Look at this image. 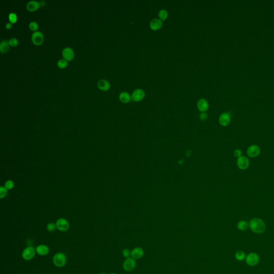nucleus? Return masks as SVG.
<instances>
[{
	"label": "nucleus",
	"instance_id": "nucleus-22",
	"mask_svg": "<svg viewBox=\"0 0 274 274\" xmlns=\"http://www.w3.org/2000/svg\"><path fill=\"white\" fill-rule=\"evenodd\" d=\"M235 258L236 260L241 261L244 260L246 258V255L244 253V251H238L236 252L235 254Z\"/></svg>",
	"mask_w": 274,
	"mask_h": 274
},
{
	"label": "nucleus",
	"instance_id": "nucleus-25",
	"mask_svg": "<svg viewBox=\"0 0 274 274\" xmlns=\"http://www.w3.org/2000/svg\"><path fill=\"white\" fill-rule=\"evenodd\" d=\"M122 255L125 258H130V256L131 255V251L128 248H125L123 251H122Z\"/></svg>",
	"mask_w": 274,
	"mask_h": 274
},
{
	"label": "nucleus",
	"instance_id": "nucleus-13",
	"mask_svg": "<svg viewBox=\"0 0 274 274\" xmlns=\"http://www.w3.org/2000/svg\"><path fill=\"white\" fill-rule=\"evenodd\" d=\"M36 254L40 256H45L49 253V248L44 244H41L36 248Z\"/></svg>",
	"mask_w": 274,
	"mask_h": 274
},
{
	"label": "nucleus",
	"instance_id": "nucleus-7",
	"mask_svg": "<svg viewBox=\"0 0 274 274\" xmlns=\"http://www.w3.org/2000/svg\"><path fill=\"white\" fill-rule=\"evenodd\" d=\"M247 155L250 158H255L258 156L261 153L260 147L257 145H252L249 146L247 150Z\"/></svg>",
	"mask_w": 274,
	"mask_h": 274
},
{
	"label": "nucleus",
	"instance_id": "nucleus-16",
	"mask_svg": "<svg viewBox=\"0 0 274 274\" xmlns=\"http://www.w3.org/2000/svg\"><path fill=\"white\" fill-rule=\"evenodd\" d=\"M162 25L163 23L162 21L157 18L153 19L150 21V27L152 30H158L162 27Z\"/></svg>",
	"mask_w": 274,
	"mask_h": 274
},
{
	"label": "nucleus",
	"instance_id": "nucleus-23",
	"mask_svg": "<svg viewBox=\"0 0 274 274\" xmlns=\"http://www.w3.org/2000/svg\"><path fill=\"white\" fill-rule=\"evenodd\" d=\"M168 12L166 10L162 9L160 10V12L158 13V16L160 17V19L161 20H165L168 17Z\"/></svg>",
	"mask_w": 274,
	"mask_h": 274
},
{
	"label": "nucleus",
	"instance_id": "nucleus-34",
	"mask_svg": "<svg viewBox=\"0 0 274 274\" xmlns=\"http://www.w3.org/2000/svg\"><path fill=\"white\" fill-rule=\"evenodd\" d=\"M6 28H7V29H10V28L11 27V24L9 23H7V24H6Z\"/></svg>",
	"mask_w": 274,
	"mask_h": 274
},
{
	"label": "nucleus",
	"instance_id": "nucleus-2",
	"mask_svg": "<svg viewBox=\"0 0 274 274\" xmlns=\"http://www.w3.org/2000/svg\"><path fill=\"white\" fill-rule=\"evenodd\" d=\"M66 255L62 252H58L54 255L53 258V262L54 265L58 268H62L66 263Z\"/></svg>",
	"mask_w": 274,
	"mask_h": 274
},
{
	"label": "nucleus",
	"instance_id": "nucleus-10",
	"mask_svg": "<svg viewBox=\"0 0 274 274\" xmlns=\"http://www.w3.org/2000/svg\"><path fill=\"white\" fill-rule=\"evenodd\" d=\"M144 250H143V248L140 247H137L131 251V256L135 260L140 259L142 258L144 255Z\"/></svg>",
	"mask_w": 274,
	"mask_h": 274
},
{
	"label": "nucleus",
	"instance_id": "nucleus-35",
	"mask_svg": "<svg viewBox=\"0 0 274 274\" xmlns=\"http://www.w3.org/2000/svg\"><path fill=\"white\" fill-rule=\"evenodd\" d=\"M116 274V273H115V272H111V273H110V274Z\"/></svg>",
	"mask_w": 274,
	"mask_h": 274
},
{
	"label": "nucleus",
	"instance_id": "nucleus-18",
	"mask_svg": "<svg viewBox=\"0 0 274 274\" xmlns=\"http://www.w3.org/2000/svg\"><path fill=\"white\" fill-rule=\"evenodd\" d=\"M98 87L101 90L108 91L110 88V84L106 80H100L98 82Z\"/></svg>",
	"mask_w": 274,
	"mask_h": 274
},
{
	"label": "nucleus",
	"instance_id": "nucleus-5",
	"mask_svg": "<svg viewBox=\"0 0 274 274\" xmlns=\"http://www.w3.org/2000/svg\"><path fill=\"white\" fill-rule=\"evenodd\" d=\"M55 224L56 229L62 232H65L68 231L70 227V224L68 221L64 218H58L56 221Z\"/></svg>",
	"mask_w": 274,
	"mask_h": 274
},
{
	"label": "nucleus",
	"instance_id": "nucleus-31",
	"mask_svg": "<svg viewBox=\"0 0 274 274\" xmlns=\"http://www.w3.org/2000/svg\"><path fill=\"white\" fill-rule=\"evenodd\" d=\"M18 44V41L15 38H12L9 40V44L12 47H15Z\"/></svg>",
	"mask_w": 274,
	"mask_h": 274
},
{
	"label": "nucleus",
	"instance_id": "nucleus-24",
	"mask_svg": "<svg viewBox=\"0 0 274 274\" xmlns=\"http://www.w3.org/2000/svg\"><path fill=\"white\" fill-rule=\"evenodd\" d=\"M68 65V62L65 59H61L57 62V65L60 68L63 69Z\"/></svg>",
	"mask_w": 274,
	"mask_h": 274
},
{
	"label": "nucleus",
	"instance_id": "nucleus-30",
	"mask_svg": "<svg viewBox=\"0 0 274 274\" xmlns=\"http://www.w3.org/2000/svg\"><path fill=\"white\" fill-rule=\"evenodd\" d=\"M7 194V190L6 188L2 187L1 186L0 188V198H4V196H6Z\"/></svg>",
	"mask_w": 274,
	"mask_h": 274
},
{
	"label": "nucleus",
	"instance_id": "nucleus-33",
	"mask_svg": "<svg viewBox=\"0 0 274 274\" xmlns=\"http://www.w3.org/2000/svg\"><path fill=\"white\" fill-rule=\"evenodd\" d=\"M200 118L202 120H206L207 117V115L206 114L205 112H202L200 115Z\"/></svg>",
	"mask_w": 274,
	"mask_h": 274
},
{
	"label": "nucleus",
	"instance_id": "nucleus-9",
	"mask_svg": "<svg viewBox=\"0 0 274 274\" xmlns=\"http://www.w3.org/2000/svg\"><path fill=\"white\" fill-rule=\"evenodd\" d=\"M145 93L142 89H137L133 92L131 96V99L133 101L136 102L140 101L144 98Z\"/></svg>",
	"mask_w": 274,
	"mask_h": 274
},
{
	"label": "nucleus",
	"instance_id": "nucleus-11",
	"mask_svg": "<svg viewBox=\"0 0 274 274\" xmlns=\"http://www.w3.org/2000/svg\"><path fill=\"white\" fill-rule=\"evenodd\" d=\"M219 123L223 126H226L230 124L231 121L230 115L228 112H224L221 115L218 119Z\"/></svg>",
	"mask_w": 274,
	"mask_h": 274
},
{
	"label": "nucleus",
	"instance_id": "nucleus-12",
	"mask_svg": "<svg viewBox=\"0 0 274 274\" xmlns=\"http://www.w3.org/2000/svg\"><path fill=\"white\" fill-rule=\"evenodd\" d=\"M32 40L34 44L40 45L44 41V36L40 31L34 32L32 35Z\"/></svg>",
	"mask_w": 274,
	"mask_h": 274
},
{
	"label": "nucleus",
	"instance_id": "nucleus-26",
	"mask_svg": "<svg viewBox=\"0 0 274 274\" xmlns=\"http://www.w3.org/2000/svg\"><path fill=\"white\" fill-rule=\"evenodd\" d=\"M56 228V224L54 223H49L47 226V229L49 232H54Z\"/></svg>",
	"mask_w": 274,
	"mask_h": 274
},
{
	"label": "nucleus",
	"instance_id": "nucleus-29",
	"mask_svg": "<svg viewBox=\"0 0 274 274\" xmlns=\"http://www.w3.org/2000/svg\"><path fill=\"white\" fill-rule=\"evenodd\" d=\"M14 183L12 180H8V181H6V184H5V188L6 189H9V190L12 189L14 188Z\"/></svg>",
	"mask_w": 274,
	"mask_h": 274
},
{
	"label": "nucleus",
	"instance_id": "nucleus-8",
	"mask_svg": "<svg viewBox=\"0 0 274 274\" xmlns=\"http://www.w3.org/2000/svg\"><path fill=\"white\" fill-rule=\"evenodd\" d=\"M237 164L241 170H246L250 165V161L246 156H242L237 159Z\"/></svg>",
	"mask_w": 274,
	"mask_h": 274
},
{
	"label": "nucleus",
	"instance_id": "nucleus-6",
	"mask_svg": "<svg viewBox=\"0 0 274 274\" xmlns=\"http://www.w3.org/2000/svg\"><path fill=\"white\" fill-rule=\"evenodd\" d=\"M137 263L136 260L132 257L125 259L123 262V267L124 270L126 272H132L136 267Z\"/></svg>",
	"mask_w": 274,
	"mask_h": 274
},
{
	"label": "nucleus",
	"instance_id": "nucleus-3",
	"mask_svg": "<svg viewBox=\"0 0 274 274\" xmlns=\"http://www.w3.org/2000/svg\"><path fill=\"white\" fill-rule=\"evenodd\" d=\"M36 254V248L33 246H29L24 248L22 253V256L24 260L30 261L34 258Z\"/></svg>",
	"mask_w": 274,
	"mask_h": 274
},
{
	"label": "nucleus",
	"instance_id": "nucleus-14",
	"mask_svg": "<svg viewBox=\"0 0 274 274\" xmlns=\"http://www.w3.org/2000/svg\"><path fill=\"white\" fill-rule=\"evenodd\" d=\"M62 55L65 60H72L74 57V52L72 48L66 47L63 49L62 52Z\"/></svg>",
	"mask_w": 274,
	"mask_h": 274
},
{
	"label": "nucleus",
	"instance_id": "nucleus-1",
	"mask_svg": "<svg viewBox=\"0 0 274 274\" xmlns=\"http://www.w3.org/2000/svg\"><path fill=\"white\" fill-rule=\"evenodd\" d=\"M248 226L253 232L261 234L265 231L266 226L264 221L260 218H254L249 222Z\"/></svg>",
	"mask_w": 274,
	"mask_h": 274
},
{
	"label": "nucleus",
	"instance_id": "nucleus-32",
	"mask_svg": "<svg viewBox=\"0 0 274 274\" xmlns=\"http://www.w3.org/2000/svg\"><path fill=\"white\" fill-rule=\"evenodd\" d=\"M234 154L235 157L239 158L240 156H242V151L240 149H237L236 150H234Z\"/></svg>",
	"mask_w": 274,
	"mask_h": 274
},
{
	"label": "nucleus",
	"instance_id": "nucleus-20",
	"mask_svg": "<svg viewBox=\"0 0 274 274\" xmlns=\"http://www.w3.org/2000/svg\"><path fill=\"white\" fill-rule=\"evenodd\" d=\"M119 98L121 102L124 103H126L130 102L131 100V96L128 93L126 92H122L119 96Z\"/></svg>",
	"mask_w": 274,
	"mask_h": 274
},
{
	"label": "nucleus",
	"instance_id": "nucleus-17",
	"mask_svg": "<svg viewBox=\"0 0 274 274\" xmlns=\"http://www.w3.org/2000/svg\"><path fill=\"white\" fill-rule=\"evenodd\" d=\"M40 6V3L36 1H31L26 5L27 10L30 11H34L37 10Z\"/></svg>",
	"mask_w": 274,
	"mask_h": 274
},
{
	"label": "nucleus",
	"instance_id": "nucleus-27",
	"mask_svg": "<svg viewBox=\"0 0 274 274\" xmlns=\"http://www.w3.org/2000/svg\"><path fill=\"white\" fill-rule=\"evenodd\" d=\"M38 27V24L36 22H32L29 24V28L32 31L37 30Z\"/></svg>",
	"mask_w": 274,
	"mask_h": 274
},
{
	"label": "nucleus",
	"instance_id": "nucleus-19",
	"mask_svg": "<svg viewBox=\"0 0 274 274\" xmlns=\"http://www.w3.org/2000/svg\"><path fill=\"white\" fill-rule=\"evenodd\" d=\"M9 50V41L6 40H2L0 43V51L2 53H6Z\"/></svg>",
	"mask_w": 274,
	"mask_h": 274
},
{
	"label": "nucleus",
	"instance_id": "nucleus-21",
	"mask_svg": "<svg viewBox=\"0 0 274 274\" xmlns=\"http://www.w3.org/2000/svg\"><path fill=\"white\" fill-rule=\"evenodd\" d=\"M248 226V223L245 221L242 220L238 222L237 224V228L241 231L246 230Z\"/></svg>",
	"mask_w": 274,
	"mask_h": 274
},
{
	"label": "nucleus",
	"instance_id": "nucleus-15",
	"mask_svg": "<svg viewBox=\"0 0 274 274\" xmlns=\"http://www.w3.org/2000/svg\"><path fill=\"white\" fill-rule=\"evenodd\" d=\"M197 107L200 112H204L208 110V108H209V104H208V102L207 101V100H205L204 99H201L198 101V103H197Z\"/></svg>",
	"mask_w": 274,
	"mask_h": 274
},
{
	"label": "nucleus",
	"instance_id": "nucleus-28",
	"mask_svg": "<svg viewBox=\"0 0 274 274\" xmlns=\"http://www.w3.org/2000/svg\"><path fill=\"white\" fill-rule=\"evenodd\" d=\"M9 19L10 22L12 23H15L17 21V15L15 13L11 12V13H10V14H9Z\"/></svg>",
	"mask_w": 274,
	"mask_h": 274
},
{
	"label": "nucleus",
	"instance_id": "nucleus-4",
	"mask_svg": "<svg viewBox=\"0 0 274 274\" xmlns=\"http://www.w3.org/2000/svg\"><path fill=\"white\" fill-rule=\"evenodd\" d=\"M245 260H246V263L248 264V266H255L258 264L259 260H260V258H259L258 254L253 252V253H250V254H248L246 256Z\"/></svg>",
	"mask_w": 274,
	"mask_h": 274
},
{
	"label": "nucleus",
	"instance_id": "nucleus-36",
	"mask_svg": "<svg viewBox=\"0 0 274 274\" xmlns=\"http://www.w3.org/2000/svg\"><path fill=\"white\" fill-rule=\"evenodd\" d=\"M99 274H107L106 273H105V272H102V273H100Z\"/></svg>",
	"mask_w": 274,
	"mask_h": 274
}]
</instances>
